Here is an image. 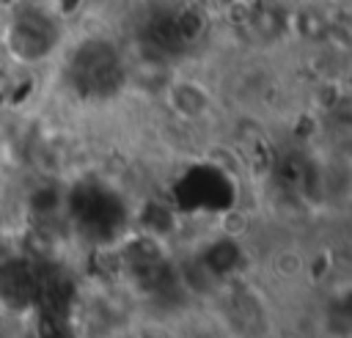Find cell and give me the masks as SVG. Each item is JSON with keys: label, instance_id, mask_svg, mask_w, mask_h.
<instances>
[{"label": "cell", "instance_id": "cell-1", "mask_svg": "<svg viewBox=\"0 0 352 338\" xmlns=\"http://www.w3.org/2000/svg\"><path fill=\"white\" fill-rule=\"evenodd\" d=\"M55 25L47 14L41 11H25L19 14L11 27H8V47L16 58L33 63V60H41L52 52L55 47Z\"/></svg>", "mask_w": 352, "mask_h": 338}, {"label": "cell", "instance_id": "cell-2", "mask_svg": "<svg viewBox=\"0 0 352 338\" xmlns=\"http://www.w3.org/2000/svg\"><path fill=\"white\" fill-rule=\"evenodd\" d=\"M319 3H341V0H319Z\"/></svg>", "mask_w": 352, "mask_h": 338}]
</instances>
